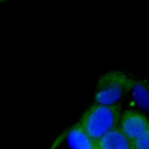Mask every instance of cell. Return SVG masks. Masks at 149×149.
<instances>
[{
    "label": "cell",
    "instance_id": "6da1fadb",
    "mask_svg": "<svg viewBox=\"0 0 149 149\" xmlns=\"http://www.w3.org/2000/svg\"><path fill=\"white\" fill-rule=\"evenodd\" d=\"M120 116L121 108L118 104L95 102L84 112L77 123L91 138L97 141L119 126Z\"/></svg>",
    "mask_w": 149,
    "mask_h": 149
},
{
    "label": "cell",
    "instance_id": "7a4b0ae2",
    "mask_svg": "<svg viewBox=\"0 0 149 149\" xmlns=\"http://www.w3.org/2000/svg\"><path fill=\"white\" fill-rule=\"evenodd\" d=\"M133 80L119 70H112L102 76L97 83L95 93L97 103L112 105L132 87Z\"/></svg>",
    "mask_w": 149,
    "mask_h": 149
},
{
    "label": "cell",
    "instance_id": "3957f363",
    "mask_svg": "<svg viewBox=\"0 0 149 149\" xmlns=\"http://www.w3.org/2000/svg\"><path fill=\"white\" fill-rule=\"evenodd\" d=\"M119 127L133 141L149 127V120L136 111L126 110L120 116Z\"/></svg>",
    "mask_w": 149,
    "mask_h": 149
},
{
    "label": "cell",
    "instance_id": "277c9868",
    "mask_svg": "<svg viewBox=\"0 0 149 149\" xmlns=\"http://www.w3.org/2000/svg\"><path fill=\"white\" fill-rule=\"evenodd\" d=\"M96 149H133V146L118 126L96 141Z\"/></svg>",
    "mask_w": 149,
    "mask_h": 149
},
{
    "label": "cell",
    "instance_id": "5b68a950",
    "mask_svg": "<svg viewBox=\"0 0 149 149\" xmlns=\"http://www.w3.org/2000/svg\"><path fill=\"white\" fill-rule=\"evenodd\" d=\"M68 140L72 149H96V141L91 138L78 123L69 130Z\"/></svg>",
    "mask_w": 149,
    "mask_h": 149
},
{
    "label": "cell",
    "instance_id": "8992f818",
    "mask_svg": "<svg viewBox=\"0 0 149 149\" xmlns=\"http://www.w3.org/2000/svg\"><path fill=\"white\" fill-rule=\"evenodd\" d=\"M131 88L137 104L144 109H149V83L144 80H133Z\"/></svg>",
    "mask_w": 149,
    "mask_h": 149
},
{
    "label": "cell",
    "instance_id": "52a82bcc",
    "mask_svg": "<svg viewBox=\"0 0 149 149\" xmlns=\"http://www.w3.org/2000/svg\"><path fill=\"white\" fill-rule=\"evenodd\" d=\"M132 143L133 149H149V127Z\"/></svg>",
    "mask_w": 149,
    "mask_h": 149
},
{
    "label": "cell",
    "instance_id": "ba28073f",
    "mask_svg": "<svg viewBox=\"0 0 149 149\" xmlns=\"http://www.w3.org/2000/svg\"><path fill=\"white\" fill-rule=\"evenodd\" d=\"M7 1V0H0V2H3V1Z\"/></svg>",
    "mask_w": 149,
    "mask_h": 149
}]
</instances>
